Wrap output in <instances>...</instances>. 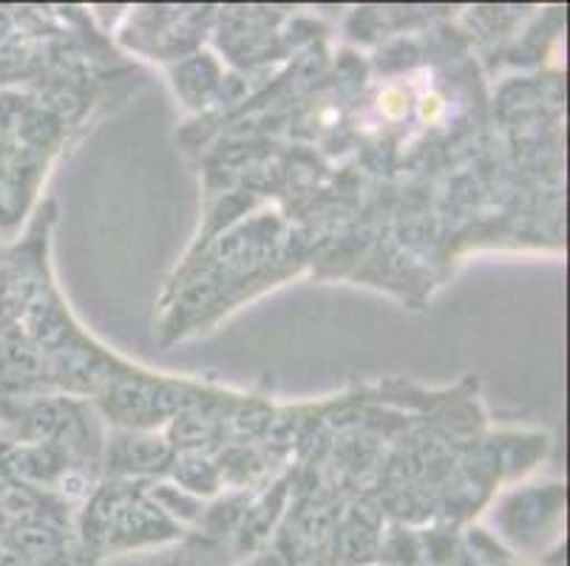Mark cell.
Listing matches in <instances>:
<instances>
[{"instance_id": "6da1fadb", "label": "cell", "mask_w": 570, "mask_h": 566, "mask_svg": "<svg viewBox=\"0 0 570 566\" xmlns=\"http://www.w3.org/2000/svg\"><path fill=\"white\" fill-rule=\"evenodd\" d=\"M0 566H29V560L20 555H0Z\"/></svg>"}]
</instances>
